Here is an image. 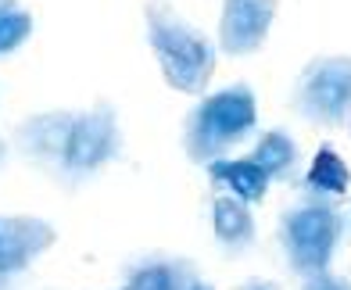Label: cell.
I'll list each match as a JSON object with an SVG mask.
<instances>
[{"mask_svg":"<svg viewBox=\"0 0 351 290\" xmlns=\"http://www.w3.org/2000/svg\"><path fill=\"white\" fill-rule=\"evenodd\" d=\"M147 19V43L162 64V75L172 90L180 93H204L208 79L215 75V47L212 40L197 32L183 14H176L165 0H147L143 4Z\"/></svg>","mask_w":351,"mask_h":290,"instance_id":"1","label":"cell"},{"mask_svg":"<svg viewBox=\"0 0 351 290\" xmlns=\"http://www.w3.org/2000/svg\"><path fill=\"white\" fill-rule=\"evenodd\" d=\"M348 233V215L341 212L337 197L323 193H301V197L280 215V247L287 258V269L301 280L330 269V258L337 254L341 240Z\"/></svg>","mask_w":351,"mask_h":290,"instance_id":"2","label":"cell"},{"mask_svg":"<svg viewBox=\"0 0 351 290\" xmlns=\"http://www.w3.org/2000/svg\"><path fill=\"white\" fill-rule=\"evenodd\" d=\"M254 122H258V104L251 86L233 83L215 90L190 108L183 122V151L194 165H212L254 133Z\"/></svg>","mask_w":351,"mask_h":290,"instance_id":"3","label":"cell"},{"mask_svg":"<svg viewBox=\"0 0 351 290\" xmlns=\"http://www.w3.org/2000/svg\"><path fill=\"white\" fill-rule=\"evenodd\" d=\"M122 143L125 140H122L119 115L108 101L93 104L90 111H75L69 147H65V158H61L54 180L65 183V186L86 183L90 176H97L104 165L122 158Z\"/></svg>","mask_w":351,"mask_h":290,"instance_id":"4","label":"cell"},{"mask_svg":"<svg viewBox=\"0 0 351 290\" xmlns=\"http://www.w3.org/2000/svg\"><path fill=\"white\" fill-rule=\"evenodd\" d=\"M291 108L301 122L337 129L351 122V58H315L301 69Z\"/></svg>","mask_w":351,"mask_h":290,"instance_id":"5","label":"cell"},{"mask_svg":"<svg viewBox=\"0 0 351 290\" xmlns=\"http://www.w3.org/2000/svg\"><path fill=\"white\" fill-rule=\"evenodd\" d=\"M280 0H222L219 22V47L230 58H247L262 51V43L273 29Z\"/></svg>","mask_w":351,"mask_h":290,"instance_id":"6","label":"cell"},{"mask_svg":"<svg viewBox=\"0 0 351 290\" xmlns=\"http://www.w3.org/2000/svg\"><path fill=\"white\" fill-rule=\"evenodd\" d=\"M72 122H75V111H43V115H33L14 129V147L54 176L61 158H65Z\"/></svg>","mask_w":351,"mask_h":290,"instance_id":"7","label":"cell"},{"mask_svg":"<svg viewBox=\"0 0 351 290\" xmlns=\"http://www.w3.org/2000/svg\"><path fill=\"white\" fill-rule=\"evenodd\" d=\"M51 244H54L51 222L33 219V215L0 219V272L22 276L33 265V258H40Z\"/></svg>","mask_w":351,"mask_h":290,"instance_id":"8","label":"cell"},{"mask_svg":"<svg viewBox=\"0 0 351 290\" xmlns=\"http://www.w3.org/2000/svg\"><path fill=\"white\" fill-rule=\"evenodd\" d=\"M122 290H212L183 254H143L125 265Z\"/></svg>","mask_w":351,"mask_h":290,"instance_id":"9","label":"cell"},{"mask_svg":"<svg viewBox=\"0 0 351 290\" xmlns=\"http://www.w3.org/2000/svg\"><path fill=\"white\" fill-rule=\"evenodd\" d=\"M208 180L219 193H233L244 204H258L273 180L265 176L262 165H254L251 158H219L208 165Z\"/></svg>","mask_w":351,"mask_h":290,"instance_id":"10","label":"cell"},{"mask_svg":"<svg viewBox=\"0 0 351 290\" xmlns=\"http://www.w3.org/2000/svg\"><path fill=\"white\" fill-rule=\"evenodd\" d=\"M212 219H215V240L226 254H241L254 244L251 204H244L241 197H233V193H215Z\"/></svg>","mask_w":351,"mask_h":290,"instance_id":"11","label":"cell"},{"mask_svg":"<svg viewBox=\"0 0 351 290\" xmlns=\"http://www.w3.org/2000/svg\"><path fill=\"white\" fill-rule=\"evenodd\" d=\"M254 165H262L269 180H294V172H301V151L298 143L283 133V129H269V133L258 136V143H254V151L247 154Z\"/></svg>","mask_w":351,"mask_h":290,"instance_id":"12","label":"cell"},{"mask_svg":"<svg viewBox=\"0 0 351 290\" xmlns=\"http://www.w3.org/2000/svg\"><path fill=\"white\" fill-rule=\"evenodd\" d=\"M351 186V176H348V165L344 158L333 151V147H319L312 165L305 172V190L308 193H323V197H344Z\"/></svg>","mask_w":351,"mask_h":290,"instance_id":"13","label":"cell"},{"mask_svg":"<svg viewBox=\"0 0 351 290\" xmlns=\"http://www.w3.org/2000/svg\"><path fill=\"white\" fill-rule=\"evenodd\" d=\"M33 32V14L19 0H0V54H11Z\"/></svg>","mask_w":351,"mask_h":290,"instance_id":"14","label":"cell"},{"mask_svg":"<svg viewBox=\"0 0 351 290\" xmlns=\"http://www.w3.org/2000/svg\"><path fill=\"white\" fill-rule=\"evenodd\" d=\"M301 290H351V283L341 280V276H330V272H315V276L305 280Z\"/></svg>","mask_w":351,"mask_h":290,"instance_id":"15","label":"cell"},{"mask_svg":"<svg viewBox=\"0 0 351 290\" xmlns=\"http://www.w3.org/2000/svg\"><path fill=\"white\" fill-rule=\"evenodd\" d=\"M233 290H280L276 283H265V280H247L241 287H233Z\"/></svg>","mask_w":351,"mask_h":290,"instance_id":"16","label":"cell"},{"mask_svg":"<svg viewBox=\"0 0 351 290\" xmlns=\"http://www.w3.org/2000/svg\"><path fill=\"white\" fill-rule=\"evenodd\" d=\"M14 280H19V276H8V272H0V290H14Z\"/></svg>","mask_w":351,"mask_h":290,"instance_id":"17","label":"cell"},{"mask_svg":"<svg viewBox=\"0 0 351 290\" xmlns=\"http://www.w3.org/2000/svg\"><path fill=\"white\" fill-rule=\"evenodd\" d=\"M4 158H8V143L0 140V165H4Z\"/></svg>","mask_w":351,"mask_h":290,"instance_id":"18","label":"cell"}]
</instances>
